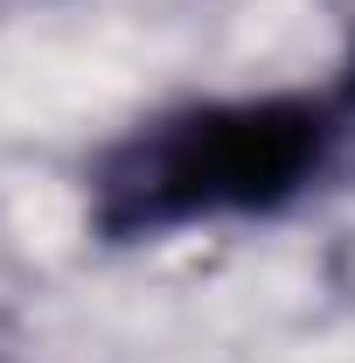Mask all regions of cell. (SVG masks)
Instances as JSON below:
<instances>
[{
  "instance_id": "cell-1",
  "label": "cell",
  "mask_w": 355,
  "mask_h": 363,
  "mask_svg": "<svg viewBox=\"0 0 355 363\" xmlns=\"http://www.w3.org/2000/svg\"><path fill=\"white\" fill-rule=\"evenodd\" d=\"M355 154V49L327 84L195 98L126 126L84 168V210L105 245L258 224L300 210Z\"/></svg>"
}]
</instances>
